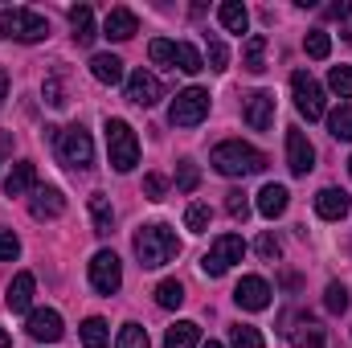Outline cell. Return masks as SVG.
<instances>
[{
    "label": "cell",
    "mask_w": 352,
    "mask_h": 348,
    "mask_svg": "<svg viewBox=\"0 0 352 348\" xmlns=\"http://www.w3.org/2000/svg\"><path fill=\"white\" fill-rule=\"evenodd\" d=\"M176 254H180V238H176L173 226L152 221V226H140V230H135V259H140L144 270L168 266Z\"/></svg>",
    "instance_id": "6da1fadb"
},
{
    "label": "cell",
    "mask_w": 352,
    "mask_h": 348,
    "mask_svg": "<svg viewBox=\"0 0 352 348\" xmlns=\"http://www.w3.org/2000/svg\"><path fill=\"white\" fill-rule=\"evenodd\" d=\"M209 164H213L221 176H254V173H263L266 168V156L258 152V148L242 144V140H226V144L213 148Z\"/></svg>",
    "instance_id": "7a4b0ae2"
},
{
    "label": "cell",
    "mask_w": 352,
    "mask_h": 348,
    "mask_svg": "<svg viewBox=\"0 0 352 348\" xmlns=\"http://www.w3.org/2000/svg\"><path fill=\"white\" fill-rule=\"evenodd\" d=\"M107 152H111V168L115 173H131L140 164V140L131 131L127 119H107Z\"/></svg>",
    "instance_id": "3957f363"
},
{
    "label": "cell",
    "mask_w": 352,
    "mask_h": 348,
    "mask_svg": "<svg viewBox=\"0 0 352 348\" xmlns=\"http://www.w3.org/2000/svg\"><path fill=\"white\" fill-rule=\"evenodd\" d=\"M0 33H4L8 41L33 45V41H45V37H50V21H45L41 12H33V8H4V12H0Z\"/></svg>",
    "instance_id": "277c9868"
},
{
    "label": "cell",
    "mask_w": 352,
    "mask_h": 348,
    "mask_svg": "<svg viewBox=\"0 0 352 348\" xmlns=\"http://www.w3.org/2000/svg\"><path fill=\"white\" fill-rule=\"evenodd\" d=\"M58 156H62V164H70V168H78V173H87L90 164H94V144H90V131L87 127H66L62 135H58Z\"/></svg>",
    "instance_id": "5b68a950"
},
{
    "label": "cell",
    "mask_w": 352,
    "mask_h": 348,
    "mask_svg": "<svg viewBox=\"0 0 352 348\" xmlns=\"http://www.w3.org/2000/svg\"><path fill=\"white\" fill-rule=\"evenodd\" d=\"M205 115H209V90H201V87L180 90V94L173 98V107H168L173 127H197Z\"/></svg>",
    "instance_id": "8992f818"
},
{
    "label": "cell",
    "mask_w": 352,
    "mask_h": 348,
    "mask_svg": "<svg viewBox=\"0 0 352 348\" xmlns=\"http://www.w3.org/2000/svg\"><path fill=\"white\" fill-rule=\"evenodd\" d=\"M242 254H246V242H242L238 234H221V238L209 246V254L201 259V270H205L209 279H221L234 262H242Z\"/></svg>",
    "instance_id": "52a82bcc"
},
{
    "label": "cell",
    "mask_w": 352,
    "mask_h": 348,
    "mask_svg": "<svg viewBox=\"0 0 352 348\" xmlns=\"http://www.w3.org/2000/svg\"><path fill=\"white\" fill-rule=\"evenodd\" d=\"M90 287L98 291V295H115L119 287H123V262L115 250H98L94 259H90Z\"/></svg>",
    "instance_id": "ba28073f"
},
{
    "label": "cell",
    "mask_w": 352,
    "mask_h": 348,
    "mask_svg": "<svg viewBox=\"0 0 352 348\" xmlns=\"http://www.w3.org/2000/svg\"><path fill=\"white\" fill-rule=\"evenodd\" d=\"M291 94H295V107H299L303 119H324V87L307 70L291 74Z\"/></svg>",
    "instance_id": "9c48e42d"
},
{
    "label": "cell",
    "mask_w": 352,
    "mask_h": 348,
    "mask_svg": "<svg viewBox=\"0 0 352 348\" xmlns=\"http://www.w3.org/2000/svg\"><path fill=\"white\" fill-rule=\"evenodd\" d=\"M234 303L242 312H266L270 307V283L258 279V274H246L238 287H234Z\"/></svg>",
    "instance_id": "30bf717a"
},
{
    "label": "cell",
    "mask_w": 352,
    "mask_h": 348,
    "mask_svg": "<svg viewBox=\"0 0 352 348\" xmlns=\"http://www.w3.org/2000/svg\"><path fill=\"white\" fill-rule=\"evenodd\" d=\"M287 168L295 176H307L316 168V148H311V140H307L299 127L287 131Z\"/></svg>",
    "instance_id": "8fae6325"
},
{
    "label": "cell",
    "mask_w": 352,
    "mask_h": 348,
    "mask_svg": "<svg viewBox=\"0 0 352 348\" xmlns=\"http://www.w3.org/2000/svg\"><path fill=\"white\" fill-rule=\"evenodd\" d=\"M242 119L254 127V131H266L274 123V94L270 90H250L242 98Z\"/></svg>",
    "instance_id": "7c38bea8"
},
{
    "label": "cell",
    "mask_w": 352,
    "mask_h": 348,
    "mask_svg": "<svg viewBox=\"0 0 352 348\" xmlns=\"http://www.w3.org/2000/svg\"><path fill=\"white\" fill-rule=\"evenodd\" d=\"M25 332H29L33 340H45V345H54V340H62V336H66V328H62V316H58L54 307H37V312H29V324H25Z\"/></svg>",
    "instance_id": "4fadbf2b"
},
{
    "label": "cell",
    "mask_w": 352,
    "mask_h": 348,
    "mask_svg": "<svg viewBox=\"0 0 352 348\" xmlns=\"http://www.w3.org/2000/svg\"><path fill=\"white\" fill-rule=\"evenodd\" d=\"M160 98H164V87H160L156 74L135 70V74L127 78V102H135V107H156Z\"/></svg>",
    "instance_id": "5bb4252c"
},
{
    "label": "cell",
    "mask_w": 352,
    "mask_h": 348,
    "mask_svg": "<svg viewBox=\"0 0 352 348\" xmlns=\"http://www.w3.org/2000/svg\"><path fill=\"white\" fill-rule=\"evenodd\" d=\"M102 33L111 37V41H131L135 33H140V21H135V12L131 8H111L107 12V21H102Z\"/></svg>",
    "instance_id": "9a60e30c"
},
{
    "label": "cell",
    "mask_w": 352,
    "mask_h": 348,
    "mask_svg": "<svg viewBox=\"0 0 352 348\" xmlns=\"http://www.w3.org/2000/svg\"><path fill=\"white\" fill-rule=\"evenodd\" d=\"M29 213H33L37 221H54V217H62V213H66V197H62V188H37L33 201H29Z\"/></svg>",
    "instance_id": "2e32d148"
},
{
    "label": "cell",
    "mask_w": 352,
    "mask_h": 348,
    "mask_svg": "<svg viewBox=\"0 0 352 348\" xmlns=\"http://www.w3.org/2000/svg\"><path fill=\"white\" fill-rule=\"evenodd\" d=\"M316 213H320L324 221H340V217L349 213V193H344V188H320V193H316Z\"/></svg>",
    "instance_id": "e0dca14e"
},
{
    "label": "cell",
    "mask_w": 352,
    "mask_h": 348,
    "mask_svg": "<svg viewBox=\"0 0 352 348\" xmlns=\"http://www.w3.org/2000/svg\"><path fill=\"white\" fill-rule=\"evenodd\" d=\"M33 184H37V164L21 160V164H12L8 176H4V197H25Z\"/></svg>",
    "instance_id": "ac0fdd59"
},
{
    "label": "cell",
    "mask_w": 352,
    "mask_h": 348,
    "mask_svg": "<svg viewBox=\"0 0 352 348\" xmlns=\"http://www.w3.org/2000/svg\"><path fill=\"white\" fill-rule=\"evenodd\" d=\"M33 274L29 270H21L12 283H8V295H4V303H8V312H29V303H33Z\"/></svg>",
    "instance_id": "d6986e66"
},
{
    "label": "cell",
    "mask_w": 352,
    "mask_h": 348,
    "mask_svg": "<svg viewBox=\"0 0 352 348\" xmlns=\"http://www.w3.org/2000/svg\"><path fill=\"white\" fill-rule=\"evenodd\" d=\"M287 201H291V193H287L283 184H263V188H258V213L270 217V221L287 213Z\"/></svg>",
    "instance_id": "ffe728a7"
},
{
    "label": "cell",
    "mask_w": 352,
    "mask_h": 348,
    "mask_svg": "<svg viewBox=\"0 0 352 348\" xmlns=\"http://www.w3.org/2000/svg\"><path fill=\"white\" fill-rule=\"evenodd\" d=\"M70 29H74V41L78 45H94V8L90 4H74L70 8Z\"/></svg>",
    "instance_id": "44dd1931"
},
{
    "label": "cell",
    "mask_w": 352,
    "mask_h": 348,
    "mask_svg": "<svg viewBox=\"0 0 352 348\" xmlns=\"http://www.w3.org/2000/svg\"><path fill=\"white\" fill-rule=\"evenodd\" d=\"M90 74H94L102 87H115V83H123V62H119L115 54H94V58H90Z\"/></svg>",
    "instance_id": "7402d4cb"
},
{
    "label": "cell",
    "mask_w": 352,
    "mask_h": 348,
    "mask_svg": "<svg viewBox=\"0 0 352 348\" xmlns=\"http://www.w3.org/2000/svg\"><path fill=\"white\" fill-rule=\"evenodd\" d=\"M197 340H201V328L192 320H176L164 332V348H197Z\"/></svg>",
    "instance_id": "603a6c76"
},
{
    "label": "cell",
    "mask_w": 352,
    "mask_h": 348,
    "mask_svg": "<svg viewBox=\"0 0 352 348\" xmlns=\"http://www.w3.org/2000/svg\"><path fill=\"white\" fill-rule=\"evenodd\" d=\"M217 21H221V29H230V33H246L250 12H246V4H238V0H226V4L217 8Z\"/></svg>",
    "instance_id": "cb8c5ba5"
},
{
    "label": "cell",
    "mask_w": 352,
    "mask_h": 348,
    "mask_svg": "<svg viewBox=\"0 0 352 348\" xmlns=\"http://www.w3.org/2000/svg\"><path fill=\"white\" fill-rule=\"evenodd\" d=\"M291 340H295V348H324L328 336H324V324H320V320H307V316H303L299 328L291 332Z\"/></svg>",
    "instance_id": "d4e9b609"
},
{
    "label": "cell",
    "mask_w": 352,
    "mask_h": 348,
    "mask_svg": "<svg viewBox=\"0 0 352 348\" xmlns=\"http://www.w3.org/2000/svg\"><path fill=\"white\" fill-rule=\"evenodd\" d=\"M90 221H94V234H111L115 230V209H111V201L102 193L90 197Z\"/></svg>",
    "instance_id": "484cf974"
},
{
    "label": "cell",
    "mask_w": 352,
    "mask_h": 348,
    "mask_svg": "<svg viewBox=\"0 0 352 348\" xmlns=\"http://www.w3.org/2000/svg\"><path fill=\"white\" fill-rule=\"evenodd\" d=\"M242 66H246L250 74H263L266 70V37L263 33H254V37L246 41V50H242Z\"/></svg>",
    "instance_id": "4316f807"
},
{
    "label": "cell",
    "mask_w": 352,
    "mask_h": 348,
    "mask_svg": "<svg viewBox=\"0 0 352 348\" xmlns=\"http://www.w3.org/2000/svg\"><path fill=\"white\" fill-rule=\"evenodd\" d=\"M111 345V332H107V320H98V316H90L87 324H82V348H107Z\"/></svg>",
    "instance_id": "83f0119b"
},
{
    "label": "cell",
    "mask_w": 352,
    "mask_h": 348,
    "mask_svg": "<svg viewBox=\"0 0 352 348\" xmlns=\"http://www.w3.org/2000/svg\"><path fill=\"white\" fill-rule=\"evenodd\" d=\"M303 50H307V58L324 62V58L332 54V33H324V29H311V33L303 37Z\"/></svg>",
    "instance_id": "f1b7e54d"
},
{
    "label": "cell",
    "mask_w": 352,
    "mask_h": 348,
    "mask_svg": "<svg viewBox=\"0 0 352 348\" xmlns=\"http://www.w3.org/2000/svg\"><path fill=\"white\" fill-rule=\"evenodd\" d=\"M328 131H332L336 140H344V144L352 140V107H349V102H344V107H336V111L328 115Z\"/></svg>",
    "instance_id": "f546056e"
},
{
    "label": "cell",
    "mask_w": 352,
    "mask_h": 348,
    "mask_svg": "<svg viewBox=\"0 0 352 348\" xmlns=\"http://www.w3.org/2000/svg\"><path fill=\"white\" fill-rule=\"evenodd\" d=\"M176 70H184V74H201V70H205V58H201L188 41H180V45H176Z\"/></svg>",
    "instance_id": "4dcf8cb0"
},
{
    "label": "cell",
    "mask_w": 352,
    "mask_h": 348,
    "mask_svg": "<svg viewBox=\"0 0 352 348\" xmlns=\"http://www.w3.org/2000/svg\"><path fill=\"white\" fill-rule=\"evenodd\" d=\"M115 348H148V328L144 324H123L119 336H115Z\"/></svg>",
    "instance_id": "1f68e13d"
},
{
    "label": "cell",
    "mask_w": 352,
    "mask_h": 348,
    "mask_svg": "<svg viewBox=\"0 0 352 348\" xmlns=\"http://www.w3.org/2000/svg\"><path fill=\"white\" fill-rule=\"evenodd\" d=\"M156 303H160V307H168V312L180 307V303H184V287H180L176 279H164V283L156 287Z\"/></svg>",
    "instance_id": "d6a6232c"
},
{
    "label": "cell",
    "mask_w": 352,
    "mask_h": 348,
    "mask_svg": "<svg viewBox=\"0 0 352 348\" xmlns=\"http://www.w3.org/2000/svg\"><path fill=\"white\" fill-rule=\"evenodd\" d=\"M230 345H234V348H266L263 345V332H258V328H250V324L230 328Z\"/></svg>",
    "instance_id": "836d02e7"
},
{
    "label": "cell",
    "mask_w": 352,
    "mask_h": 348,
    "mask_svg": "<svg viewBox=\"0 0 352 348\" xmlns=\"http://www.w3.org/2000/svg\"><path fill=\"white\" fill-rule=\"evenodd\" d=\"M209 221H213V209H209V205H201V201H197V205H188L184 226H188L192 234H205V230H209Z\"/></svg>",
    "instance_id": "e575fe53"
},
{
    "label": "cell",
    "mask_w": 352,
    "mask_h": 348,
    "mask_svg": "<svg viewBox=\"0 0 352 348\" xmlns=\"http://www.w3.org/2000/svg\"><path fill=\"white\" fill-rule=\"evenodd\" d=\"M148 58H152L156 66H176V41H164V37H156V41L148 45Z\"/></svg>",
    "instance_id": "d590c367"
},
{
    "label": "cell",
    "mask_w": 352,
    "mask_h": 348,
    "mask_svg": "<svg viewBox=\"0 0 352 348\" xmlns=\"http://www.w3.org/2000/svg\"><path fill=\"white\" fill-rule=\"evenodd\" d=\"M328 87L336 90L340 98H352V66H332V74H328Z\"/></svg>",
    "instance_id": "8d00e7d4"
},
{
    "label": "cell",
    "mask_w": 352,
    "mask_h": 348,
    "mask_svg": "<svg viewBox=\"0 0 352 348\" xmlns=\"http://www.w3.org/2000/svg\"><path fill=\"white\" fill-rule=\"evenodd\" d=\"M324 303H328V312H349V291H344V283H328V291H324Z\"/></svg>",
    "instance_id": "74e56055"
},
{
    "label": "cell",
    "mask_w": 352,
    "mask_h": 348,
    "mask_svg": "<svg viewBox=\"0 0 352 348\" xmlns=\"http://www.w3.org/2000/svg\"><path fill=\"white\" fill-rule=\"evenodd\" d=\"M226 213H230L234 221H246V217H250V201H246V193H226Z\"/></svg>",
    "instance_id": "f35d334b"
},
{
    "label": "cell",
    "mask_w": 352,
    "mask_h": 348,
    "mask_svg": "<svg viewBox=\"0 0 352 348\" xmlns=\"http://www.w3.org/2000/svg\"><path fill=\"white\" fill-rule=\"evenodd\" d=\"M41 94H45V102H50V107H66V87H62V74H50V78H45V87H41Z\"/></svg>",
    "instance_id": "ab89813d"
},
{
    "label": "cell",
    "mask_w": 352,
    "mask_h": 348,
    "mask_svg": "<svg viewBox=\"0 0 352 348\" xmlns=\"http://www.w3.org/2000/svg\"><path fill=\"white\" fill-rule=\"evenodd\" d=\"M201 184V173H197V164L192 160H180V173H176V188L180 193H192Z\"/></svg>",
    "instance_id": "60d3db41"
},
{
    "label": "cell",
    "mask_w": 352,
    "mask_h": 348,
    "mask_svg": "<svg viewBox=\"0 0 352 348\" xmlns=\"http://www.w3.org/2000/svg\"><path fill=\"white\" fill-rule=\"evenodd\" d=\"M164 193H168V180H164L160 173L144 176V197H148V201H164Z\"/></svg>",
    "instance_id": "b9f144b4"
},
{
    "label": "cell",
    "mask_w": 352,
    "mask_h": 348,
    "mask_svg": "<svg viewBox=\"0 0 352 348\" xmlns=\"http://www.w3.org/2000/svg\"><path fill=\"white\" fill-rule=\"evenodd\" d=\"M21 254V238L12 230H0V262H12Z\"/></svg>",
    "instance_id": "7bdbcfd3"
},
{
    "label": "cell",
    "mask_w": 352,
    "mask_h": 348,
    "mask_svg": "<svg viewBox=\"0 0 352 348\" xmlns=\"http://www.w3.org/2000/svg\"><path fill=\"white\" fill-rule=\"evenodd\" d=\"M226 66H230V50H226L221 41H209V70H217V74H221Z\"/></svg>",
    "instance_id": "ee69618b"
},
{
    "label": "cell",
    "mask_w": 352,
    "mask_h": 348,
    "mask_svg": "<svg viewBox=\"0 0 352 348\" xmlns=\"http://www.w3.org/2000/svg\"><path fill=\"white\" fill-rule=\"evenodd\" d=\"M258 254H263L266 262H274L278 254H283V246H278V238H274V234H263V238H258Z\"/></svg>",
    "instance_id": "f6af8a7d"
},
{
    "label": "cell",
    "mask_w": 352,
    "mask_h": 348,
    "mask_svg": "<svg viewBox=\"0 0 352 348\" xmlns=\"http://www.w3.org/2000/svg\"><path fill=\"white\" fill-rule=\"evenodd\" d=\"M349 12H352L349 0H340V4H328V17H349Z\"/></svg>",
    "instance_id": "bcb514c9"
},
{
    "label": "cell",
    "mask_w": 352,
    "mask_h": 348,
    "mask_svg": "<svg viewBox=\"0 0 352 348\" xmlns=\"http://www.w3.org/2000/svg\"><path fill=\"white\" fill-rule=\"evenodd\" d=\"M4 98H8V74L0 70V102H4Z\"/></svg>",
    "instance_id": "7dc6e473"
},
{
    "label": "cell",
    "mask_w": 352,
    "mask_h": 348,
    "mask_svg": "<svg viewBox=\"0 0 352 348\" xmlns=\"http://www.w3.org/2000/svg\"><path fill=\"white\" fill-rule=\"evenodd\" d=\"M12 345V340H8V332H4V328H0V348H8Z\"/></svg>",
    "instance_id": "c3c4849f"
},
{
    "label": "cell",
    "mask_w": 352,
    "mask_h": 348,
    "mask_svg": "<svg viewBox=\"0 0 352 348\" xmlns=\"http://www.w3.org/2000/svg\"><path fill=\"white\" fill-rule=\"evenodd\" d=\"M4 152H8V135H0V156H4Z\"/></svg>",
    "instance_id": "681fc988"
},
{
    "label": "cell",
    "mask_w": 352,
    "mask_h": 348,
    "mask_svg": "<svg viewBox=\"0 0 352 348\" xmlns=\"http://www.w3.org/2000/svg\"><path fill=\"white\" fill-rule=\"evenodd\" d=\"M201 348H221V345H217V340H209V345H201Z\"/></svg>",
    "instance_id": "f907efd6"
},
{
    "label": "cell",
    "mask_w": 352,
    "mask_h": 348,
    "mask_svg": "<svg viewBox=\"0 0 352 348\" xmlns=\"http://www.w3.org/2000/svg\"><path fill=\"white\" fill-rule=\"evenodd\" d=\"M349 173H352V156H349Z\"/></svg>",
    "instance_id": "816d5d0a"
}]
</instances>
